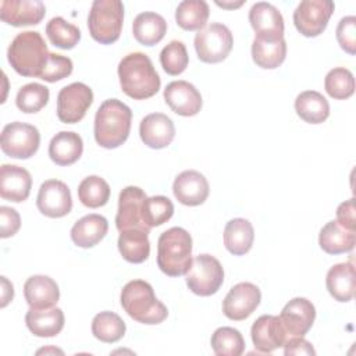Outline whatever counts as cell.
<instances>
[{
	"instance_id": "bcb514c9",
	"label": "cell",
	"mask_w": 356,
	"mask_h": 356,
	"mask_svg": "<svg viewBox=\"0 0 356 356\" xmlns=\"http://www.w3.org/2000/svg\"><path fill=\"white\" fill-rule=\"evenodd\" d=\"M337 222L346 228L355 231L356 222H355V197H350L349 200L342 202L337 209Z\"/></svg>"
},
{
	"instance_id": "ac0fdd59",
	"label": "cell",
	"mask_w": 356,
	"mask_h": 356,
	"mask_svg": "<svg viewBox=\"0 0 356 356\" xmlns=\"http://www.w3.org/2000/svg\"><path fill=\"white\" fill-rule=\"evenodd\" d=\"M164 100L178 115H196L203 104L200 92L188 81H172L164 89Z\"/></svg>"
},
{
	"instance_id": "f1b7e54d",
	"label": "cell",
	"mask_w": 356,
	"mask_h": 356,
	"mask_svg": "<svg viewBox=\"0 0 356 356\" xmlns=\"http://www.w3.org/2000/svg\"><path fill=\"white\" fill-rule=\"evenodd\" d=\"M356 232L341 227L337 220L328 221L320 231L318 245L328 254H341L353 250Z\"/></svg>"
},
{
	"instance_id": "1f68e13d",
	"label": "cell",
	"mask_w": 356,
	"mask_h": 356,
	"mask_svg": "<svg viewBox=\"0 0 356 356\" xmlns=\"http://www.w3.org/2000/svg\"><path fill=\"white\" fill-rule=\"evenodd\" d=\"M296 114L309 124H321L330 115L328 100L316 90H305L295 99Z\"/></svg>"
},
{
	"instance_id": "ffe728a7",
	"label": "cell",
	"mask_w": 356,
	"mask_h": 356,
	"mask_svg": "<svg viewBox=\"0 0 356 356\" xmlns=\"http://www.w3.org/2000/svg\"><path fill=\"white\" fill-rule=\"evenodd\" d=\"M209 182L206 177L196 170L179 172L172 184L175 199L185 206H199L209 196Z\"/></svg>"
},
{
	"instance_id": "ba28073f",
	"label": "cell",
	"mask_w": 356,
	"mask_h": 356,
	"mask_svg": "<svg viewBox=\"0 0 356 356\" xmlns=\"http://www.w3.org/2000/svg\"><path fill=\"white\" fill-rule=\"evenodd\" d=\"M185 275L188 288L199 296L214 295L224 282L221 263L207 253L196 256Z\"/></svg>"
},
{
	"instance_id": "83f0119b",
	"label": "cell",
	"mask_w": 356,
	"mask_h": 356,
	"mask_svg": "<svg viewBox=\"0 0 356 356\" xmlns=\"http://www.w3.org/2000/svg\"><path fill=\"white\" fill-rule=\"evenodd\" d=\"M167 32L165 19L153 11H145L135 17L132 22V33L138 43L143 46L157 44Z\"/></svg>"
},
{
	"instance_id": "277c9868",
	"label": "cell",
	"mask_w": 356,
	"mask_h": 356,
	"mask_svg": "<svg viewBox=\"0 0 356 356\" xmlns=\"http://www.w3.org/2000/svg\"><path fill=\"white\" fill-rule=\"evenodd\" d=\"M49 50L44 39L36 31L18 33L8 46L7 58L13 70L22 76H40Z\"/></svg>"
},
{
	"instance_id": "7c38bea8",
	"label": "cell",
	"mask_w": 356,
	"mask_h": 356,
	"mask_svg": "<svg viewBox=\"0 0 356 356\" xmlns=\"http://www.w3.org/2000/svg\"><path fill=\"white\" fill-rule=\"evenodd\" d=\"M147 199L143 189L139 186H127L121 191L118 196V210L115 216V227L117 229H143L150 231V228L142 220V209L143 203Z\"/></svg>"
},
{
	"instance_id": "7402d4cb",
	"label": "cell",
	"mask_w": 356,
	"mask_h": 356,
	"mask_svg": "<svg viewBox=\"0 0 356 356\" xmlns=\"http://www.w3.org/2000/svg\"><path fill=\"white\" fill-rule=\"evenodd\" d=\"M139 135L146 146L152 149H164L172 142L175 136V127L172 120L165 114L152 113L142 118Z\"/></svg>"
},
{
	"instance_id": "c3c4849f",
	"label": "cell",
	"mask_w": 356,
	"mask_h": 356,
	"mask_svg": "<svg viewBox=\"0 0 356 356\" xmlns=\"http://www.w3.org/2000/svg\"><path fill=\"white\" fill-rule=\"evenodd\" d=\"M1 280V307H6L10 300H13L14 298V288L13 284L6 278V277H0Z\"/></svg>"
},
{
	"instance_id": "d6986e66",
	"label": "cell",
	"mask_w": 356,
	"mask_h": 356,
	"mask_svg": "<svg viewBox=\"0 0 356 356\" xmlns=\"http://www.w3.org/2000/svg\"><path fill=\"white\" fill-rule=\"evenodd\" d=\"M46 14L40 0H3L0 3V18L11 26L39 24Z\"/></svg>"
},
{
	"instance_id": "7a4b0ae2",
	"label": "cell",
	"mask_w": 356,
	"mask_h": 356,
	"mask_svg": "<svg viewBox=\"0 0 356 356\" xmlns=\"http://www.w3.org/2000/svg\"><path fill=\"white\" fill-rule=\"evenodd\" d=\"M131 108L118 99L104 100L95 115V139L104 149L121 146L129 136Z\"/></svg>"
},
{
	"instance_id": "484cf974",
	"label": "cell",
	"mask_w": 356,
	"mask_h": 356,
	"mask_svg": "<svg viewBox=\"0 0 356 356\" xmlns=\"http://www.w3.org/2000/svg\"><path fill=\"white\" fill-rule=\"evenodd\" d=\"M108 222L100 214H88L79 218L71 228V239L79 248H92L97 245L107 234Z\"/></svg>"
},
{
	"instance_id": "4dcf8cb0",
	"label": "cell",
	"mask_w": 356,
	"mask_h": 356,
	"mask_svg": "<svg viewBox=\"0 0 356 356\" xmlns=\"http://www.w3.org/2000/svg\"><path fill=\"white\" fill-rule=\"evenodd\" d=\"M147 235V231L136 228L121 231L117 242L121 256L134 264L143 263L150 254V242Z\"/></svg>"
},
{
	"instance_id": "6da1fadb",
	"label": "cell",
	"mask_w": 356,
	"mask_h": 356,
	"mask_svg": "<svg viewBox=\"0 0 356 356\" xmlns=\"http://www.w3.org/2000/svg\"><path fill=\"white\" fill-rule=\"evenodd\" d=\"M118 78L122 92L135 100H145L154 96L161 85L152 60L140 51H134L122 57L118 64Z\"/></svg>"
},
{
	"instance_id": "52a82bcc",
	"label": "cell",
	"mask_w": 356,
	"mask_h": 356,
	"mask_svg": "<svg viewBox=\"0 0 356 356\" xmlns=\"http://www.w3.org/2000/svg\"><path fill=\"white\" fill-rule=\"evenodd\" d=\"M234 38L231 31L220 22H213L200 29L195 36V50L203 63L216 64L224 61L231 53Z\"/></svg>"
},
{
	"instance_id": "8fae6325",
	"label": "cell",
	"mask_w": 356,
	"mask_h": 356,
	"mask_svg": "<svg viewBox=\"0 0 356 356\" xmlns=\"http://www.w3.org/2000/svg\"><path fill=\"white\" fill-rule=\"evenodd\" d=\"M92 103V89L82 82H72L57 95V117L64 124L79 122Z\"/></svg>"
},
{
	"instance_id": "30bf717a",
	"label": "cell",
	"mask_w": 356,
	"mask_h": 356,
	"mask_svg": "<svg viewBox=\"0 0 356 356\" xmlns=\"http://www.w3.org/2000/svg\"><path fill=\"white\" fill-rule=\"evenodd\" d=\"M331 0H303L293 11V24L299 33L306 38H316L324 32L334 13Z\"/></svg>"
},
{
	"instance_id": "2e32d148",
	"label": "cell",
	"mask_w": 356,
	"mask_h": 356,
	"mask_svg": "<svg viewBox=\"0 0 356 356\" xmlns=\"http://www.w3.org/2000/svg\"><path fill=\"white\" fill-rule=\"evenodd\" d=\"M314 318L316 307L306 298H293L284 306L280 314V320L288 334V338L305 337V334L312 328Z\"/></svg>"
},
{
	"instance_id": "8d00e7d4",
	"label": "cell",
	"mask_w": 356,
	"mask_h": 356,
	"mask_svg": "<svg viewBox=\"0 0 356 356\" xmlns=\"http://www.w3.org/2000/svg\"><path fill=\"white\" fill-rule=\"evenodd\" d=\"M78 197L81 203L89 209L102 207L110 199V186L102 177L89 175L79 184Z\"/></svg>"
},
{
	"instance_id": "7bdbcfd3",
	"label": "cell",
	"mask_w": 356,
	"mask_h": 356,
	"mask_svg": "<svg viewBox=\"0 0 356 356\" xmlns=\"http://www.w3.org/2000/svg\"><path fill=\"white\" fill-rule=\"evenodd\" d=\"M72 60L70 57L50 53L39 78L46 82H57L70 76L72 72Z\"/></svg>"
},
{
	"instance_id": "d4e9b609",
	"label": "cell",
	"mask_w": 356,
	"mask_h": 356,
	"mask_svg": "<svg viewBox=\"0 0 356 356\" xmlns=\"http://www.w3.org/2000/svg\"><path fill=\"white\" fill-rule=\"evenodd\" d=\"M83 152L82 138L72 131L56 134L49 143V156L57 165H71L79 160Z\"/></svg>"
},
{
	"instance_id": "e0dca14e",
	"label": "cell",
	"mask_w": 356,
	"mask_h": 356,
	"mask_svg": "<svg viewBox=\"0 0 356 356\" xmlns=\"http://www.w3.org/2000/svg\"><path fill=\"white\" fill-rule=\"evenodd\" d=\"M254 348L261 353H270L282 348L288 339V334L282 327L280 316L263 314L252 325L250 330Z\"/></svg>"
},
{
	"instance_id": "cb8c5ba5",
	"label": "cell",
	"mask_w": 356,
	"mask_h": 356,
	"mask_svg": "<svg viewBox=\"0 0 356 356\" xmlns=\"http://www.w3.org/2000/svg\"><path fill=\"white\" fill-rule=\"evenodd\" d=\"M28 330L40 338H50L60 334L64 327V313L58 307L33 309L31 307L25 314Z\"/></svg>"
},
{
	"instance_id": "3957f363",
	"label": "cell",
	"mask_w": 356,
	"mask_h": 356,
	"mask_svg": "<svg viewBox=\"0 0 356 356\" xmlns=\"http://www.w3.org/2000/svg\"><path fill=\"white\" fill-rule=\"evenodd\" d=\"M120 300L127 314L142 324H160L168 316L164 303L156 298L152 285L143 280H132L125 284Z\"/></svg>"
},
{
	"instance_id": "f546056e",
	"label": "cell",
	"mask_w": 356,
	"mask_h": 356,
	"mask_svg": "<svg viewBox=\"0 0 356 356\" xmlns=\"http://www.w3.org/2000/svg\"><path fill=\"white\" fill-rule=\"evenodd\" d=\"M254 241L253 225L249 220H229L224 228V245L234 256H242L252 249Z\"/></svg>"
},
{
	"instance_id": "74e56055",
	"label": "cell",
	"mask_w": 356,
	"mask_h": 356,
	"mask_svg": "<svg viewBox=\"0 0 356 356\" xmlns=\"http://www.w3.org/2000/svg\"><path fill=\"white\" fill-rule=\"evenodd\" d=\"M211 349L217 356H239L245 350L242 334L232 327L217 328L210 339Z\"/></svg>"
},
{
	"instance_id": "5bb4252c",
	"label": "cell",
	"mask_w": 356,
	"mask_h": 356,
	"mask_svg": "<svg viewBox=\"0 0 356 356\" xmlns=\"http://www.w3.org/2000/svg\"><path fill=\"white\" fill-rule=\"evenodd\" d=\"M36 206L43 216L50 218H60L67 216L72 209L70 188L58 179L44 181L39 188Z\"/></svg>"
},
{
	"instance_id": "9a60e30c",
	"label": "cell",
	"mask_w": 356,
	"mask_h": 356,
	"mask_svg": "<svg viewBox=\"0 0 356 356\" xmlns=\"http://www.w3.org/2000/svg\"><path fill=\"white\" fill-rule=\"evenodd\" d=\"M249 22L260 39L278 40L284 38V18L271 3H254L249 10Z\"/></svg>"
},
{
	"instance_id": "ee69618b",
	"label": "cell",
	"mask_w": 356,
	"mask_h": 356,
	"mask_svg": "<svg viewBox=\"0 0 356 356\" xmlns=\"http://www.w3.org/2000/svg\"><path fill=\"white\" fill-rule=\"evenodd\" d=\"M337 40L342 50L350 56L356 54V17L348 15L341 18L337 26Z\"/></svg>"
},
{
	"instance_id": "5b68a950",
	"label": "cell",
	"mask_w": 356,
	"mask_h": 356,
	"mask_svg": "<svg viewBox=\"0 0 356 356\" xmlns=\"http://www.w3.org/2000/svg\"><path fill=\"white\" fill-rule=\"evenodd\" d=\"M192 236L181 228L164 231L157 241V266L168 277L185 275L192 264Z\"/></svg>"
},
{
	"instance_id": "681fc988",
	"label": "cell",
	"mask_w": 356,
	"mask_h": 356,
	"mask_svg": "<svg viewBox=\"0 0 356 356\" xmlns=\"http://www.w3.org/2000/svg\"><path fill=\"white\" fill-rule=\"evenodd\" d=\"M217 6L222 7V8H236V7H241L243 4V1H236V3H227V1H216Z\"/></svg>"
},
{
	"instance_id": "603a6c76",
	"label": "cell",
	"mask_w": 356,
	"mask_h": 356,
	"mask_svg": "<svg viewBox=\"0 0 356 356\" xmlns=\"http://www.w3.org/2000/svg\"><path fill=\"white\" fill-rule=\"evenodd\" d=\"M24 296L33 309L56 306L60 299V289L56 281L47 275H32L24 284Z\"/></svg>"
},
{
	"instance_id": "7dc6e473",
	"label": "cell",
	"mask_w": 356,
	"mask_h": 356,
	"mask_svg": "<svg viewBox=\"0 0 356 356\" xmlns=\"http://www.w3.org/2000/svg\"><path fill=\"white\" fill-rule=\"evenodd\" d=\"M284 353L286 356H289V355L314 356L316 350L312 346V343L309 341H306L303 337H291L284 343Z\"/></svg>"
},
{
	"instance_id": "8992f818",
	"label": "cell",
	"mask_w": 356,
	"mask_h": 356,
	"mask_svg": "<svg viewBox=\"0 0 356 356\" xmlns=\"http://www.w3.org/2000/svg\"><path fill=\"white\" fill-rule=\"evenodd\" d=\"M124 22V4L120 0H95L88 15L90 36L102 43L118 40Z\"/></svg>"
},
{
	"instance_id": "4fadbf2b",
	"label": "cell",
	"mask_w": 356,
	"mask_h": 356,
	"mask_svg": "<svg viewBox=\"0 0 356 356\" xmlns=\"http://www.w3.org/2000/svg\"><path fill=\"white\" fill-rule=\"evenodd\" d=\"M261 292L252 282H239L234 285L222 300V313L234 321L248 318L259 306Z\"/></svg>"
},
{
	"instance_id": "e575fe53",
	"label": "cell",
	"mask_w": 356,
	"mask_h": 356,
	"mask_svg": "<svg viewBox=\"0 0 356 356\" xmlns=\"http://www.w3.org/2000/svg\"><path fill=\"white\" fill-rule=\"evenodd\" d=\"M124 320L113 312H100L92 320V334L96 339L114 343L120 341L125 334Z\"/></svg>"
},
{
	"instance_id": "b9f144b4",
	"label": "cell",
	"mask_w": 356,
	"mask_h": 356,
	"mask_svg": "<svg viewBox=\"0 0 356 356\" xmlns=\"http://www.w3.org/2000/svg\"><path fill=\"white\" fill-rule=\"evenodd\" d=\"M189 63V56L184 42L171 40L167 46L163 47L160 53V64L168 75L182 74Z\"/></svg>"
},
{
	"instance_id": "f6af8a7d",
	"label": "cell",
	"mask_w": 356,
	"mask_h": 356,
	"mask_svg": "<svg viewBox=\"0 0 356 356\" xmlns=\"http://www.w3.org/2000/svg\"><path fill=\"white\" fill-rule=\"evenodd\" d=\"M21 227V217L18 211L8 206L0 207V236L10 238L17 234Z\"/></svg>"
},
{
	"instance_id": "60d3db41",
	"label": "cell",
	"mask_w": 356,
	"mask_h": 356,
	"mask_svg": "<svg viewBox=\"0 0 356 356\" xmlns=\"http://www.w3.org/2000/svg\"><path fill=\"white\" fill-rule=\"evenodd\" d=\"M174 214L172 202L163 195L147 197L142 209V220L149 227H159L167 222Z\"/></svg>"
},
{
	"instance_id": "44dd1931",
	"label": "cell",
	"mask_w": 356,
	"mask_h": 356,
	"mask_svg": "<svg viewBox=\"0 0 356 356\" xmlns=\"http://www.w3.org/2000/svg\"><path fill=\"white\" fill-rule=\"evenodd\" d=\"M32 188V177L28 170L14 164L0 167V196L4 200L21 203L28 199Z\"/></svg>"
},
{
	"instance_id": "4316f807",
	"label": "cell",
	"mask_w": 356,
	"mask_h": 356,
	"mask_svg": "<svg viewBox=\"0 0 356 356\" xmlns=\"http://www.w3.org/2000/svg\"><path fill=\"white\" fill-rule=\"evenodd\" d=\"M330 295L338 302H349L355 295V266L353 261L332 266L325 277Z\"/></svg>"
},
{
	"instance_id": "d6a6232c",
	"label": "cell",
	"mask_w": 356,
	"mask_h": 356,
	"mask_svg": "<svg viewBox=\"0 0 356 356\" xmlns=\"http://www.w3.org/2000/svg\"><path fill=\"white\" fill-rule=\"evenodd\" d=\"M286 57L285 39L267 40L254 36L252 43V58L254 64L264 70H274L280 67Z\"/></svg>"
},
{
	"instance_id": "9c48e42d",
	"label": "cell",
	"mask_w": 356,
	"mask_h": 356,
	"mask_svg": "<svg viewBox=\"0 0 356 356\" xmlns=\"http://www.w3.org/2000/svg\"><path fill=\"white\" fill-rule=\"evenodd\" d=\"M40 145V134L36 127L14 121L7 124L0 136V146L6 156L13 159L32 157Z\"/></svg>"
},
{
	"instance_id": "ab89813d",
	"label": "cell",
	"mask_w": 356,
	"mask_h": 356,
	"mask_svg": "<svg viewBox=\"0 0 356 356\" xmlns=\"http://www.w3.org/2000/svg\"><path fill=\"white\" fill-rule=\"evenodd\" d=\"M325 92L337 100H345L355 92L353 74L343 67H337L328 71L324 79Z\"/></svg>"
},
{
	"instance_id": "f35d334b",
	"label": "cell",
	"mask_w": 356,
	"mask_h": 356,
	"mask_svg": "<svg viewBox=\"0 0 356 356\" xmlns=\"http://www.w3.org/2000/svg\"><path fill=\"white\" fill-rule=\"evenodd\" d=\"M49 89L36 82H31L24 85L15 97V104L22 113H38L49 102Z\"/></svg>"
},
{
	"instance_id": "f907efd6",
	"label": "cell",
	"mask_w": 356,
	"mask_h": 356,
	"mask_svg": "<svg viewBox=\"0 0 356 356\" xmlns=\"http://www.w3.org/2000/svg\"><path fill=\"white\" fill-rule=\"evenodd\" d=\"M40 353H60V355H63V350L61 349H57V348H43V349H39L38 352H36V355H40Z\"/></svg>"
},
{
	"instance_id": "836d02e7",
	"label": "cell",
	"mask_w": 356,
	"mask_h": 356,
	"mask_svg": "<svg viewBox=\"0 0 356 356\" xmlns=\"http://www.w3.org/2000/svg\"><path fill=\"white\" fill-rule=\"evenodd\" d=\"M210 15L209 4L204 0H184L175 10V21L185 31H200Z\"/></svg>"
},
{
	"instance_id": "d590c367",
	"label": "cell",
	"mask_w": 356,
	"mask_h": 356,
	"mask_svg": "<svg viewBox=\"0 0 356 356\" xmlns=\"http://www.w3.org/2000/svg\"><path fill=\"white\" fill-rule=\"evenodd\" d=\"M46 35L53 46L64 50L75 47L81 40V29L63 17H53L46 24Z\"/></svg>"
}]
</instances>
